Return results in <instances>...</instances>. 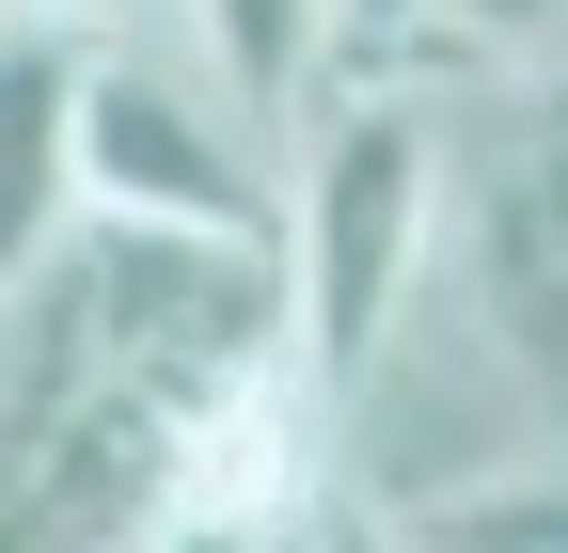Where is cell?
I'll return each mask as SVG.
<instances>
[{
    "label": "cell",
    "mask_w": 568,
    "mask_h": 553,
    "mask_svg": "<svg viewBox=\"0 0 568 553\" xmlns=\"http://www.w3.org/2000/svg\"><path fill=\"white\" fill-rule=\"evenodd\" d=\"M301 553H395V522H379V506H332V522H316Z\"/></svg>",
    "instance_id": "30bf717a"
},
{
    "label": "cell",
    "mask_w": 568,
    "mask_h": 553,
    "mask_svg": "<svg viewBox=\"0 0 568 553\" xmlns=\"http://www.w3.org/2000/svg\"><path fill=\"white\" fill-rule=\"evenodd\" d=\"M443 269L474 285V316L568 395V32H552L537 63H506V95L474 111Z\"/></svg>",
    "instance_id": "5b68a950"
},
{
    "label": "cell",
    "mask_w": 568,
    "mask_h": 553,
    "mask_svg": "<svg viewBox=\"0 0 568 553\" xmlns=\"http://www.w3.org/2000/svg\"><path fill=\"white\" fill-rule=\"evenodd\" d=\"M63 285H80L111 380H142L159 411H222L253 364L301 349V253L268 238H222V222H80L63 238Z\"/></svg>",
    "instance_id": "277c9868"
},
{
    "label": "cell",
    "mask_w": 568,
    "mask_h": 553,
    "mask_svg": "<svg viewBox=\"0 0 568 553\" xmlns=\"http://www.w3.org/2000/svg\"><path fill=\"white\" fill-rule=\"evenodd\" d=\"M190 506V411L111 380L63 253L0 285V553H159Z\"/></svg>",
    "instance_id": "6da1fadb"
},
{
    "label": "cell",
    "mask_w": 568,
    "mask_h": 553,
    "mask_svg": "<svg viewBox=\"0 0 568 553\" xmlns=\"http://www.w3.org/2000/svg\"><path fill=\"white\" fill-rule=\"evenodd\" d=\"M458 222V143L426 95H316L301 190H284V253H301V349L347 380L410 316V285L443 269Z\"/></svg>",
    "instance_id": "7a4b0ae2"
},
{
    "label": "cell",
    "mask_w": 568,
    "mask_h": 553,
    "mask_svg": "<svg viewBox=\"0 0 568 553\" xmlns=\"http://www.w3.org/2000/svg\"><path fill=\"white\" fill-rule=\"evenodd\" d=\"M190 48L222 63V95L253 127H284V111L332 95V0H190Z\"/></svg>",
    "instance_id": "ba28073f"
},
{
    "label": "cell",
    "mask_w": 568,
    "mask_h": 553,
    "mask_svg": "<svg viewBox=\"0 0 568 553\" xmlns=\"http://www.w3.org/2000/svg\"><path fill=\"white\" fill-rule=\"evenodd\" d=\"M395 553H410V537H395Z\"/></svg>",
    "instance_id": "7c38bea8"
},
{
    "label": "cell",
    "mask_w": 568,
    "mask_h": 553,
    "mask_svg": "<svg viewBox=\"0 0 568 553\" xmlns=\"http://www.w3.org/2000/svg\"><path fill=\"white\" fill-rule=\"evenodd\" d=\"M80 222H222V238L284 222V190L253 159V111L222 95V63H159L142 32H95V80H80Z\"/></svg>",
    "instance_id": "8992f818"
},
{
    "label": "cell",
    "mask_w": 568,
    "mask_h": 553,
    "mask_svg": "<svg viewBox=\"0 0 568 553\" xmlns=\"http://www.w3.org/2000/svg\"><path fill=\"white\" fill-rule=\"evenodd\" d=\"M80 80H95V32L0 0V285L80 238Z\"/></svg>",
    "instance_id": "52a82bcc"
},
{
    "label": "cell",
    "mask_w": 568,
    "mask_h": 553,
    "mask_svg": "<svg viewBox=\"0 0 568 553\" xmlns=\"http://www.w3.org/2000/svg\"><path fill=\"white\" fill-rule=\"evenodd\" d=\"M17 17H63V32H111L126 0H17Z\"/></svg>",
    "instance_id": "8fae6325"
},
{
    "label": "cell",
    "mask_w": 568,
    "mask_h": 553,
    "mask_svg": "<svg viewBox=\"0 0 568 553\" xmlns=\"http://www.w3.org/2000/svg\"><path fill=\"white\" fill-rule=\"evenodd\" d=\"M552 411H568V395L474 316V285L426 269L410 316L347 364V506L410 522V506H443V491H489V474H521V459L552 443Z\"/></svg>",
    "instance_id": "3957f363"
},
{
    "label": "cell",
    "mask_w": 568,
    "mask_h": 553,
    "mask_svg": "<svg viewBox=\"0 0 568 553\" xmlns=\"http://www.w3.org/2000/svg\"><path fill=\"white\" fill-rule=\"evenodd\" d=\"M316 522H205V506H174V537L159 553H301Z\"/></svg>",
    "instance_id": "9c48e42d"
}]
</instances>
